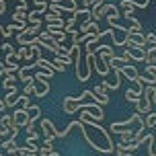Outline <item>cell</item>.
I'll use <instances>...</instances> for the list:
<instances>
[{
	"instance_id": "cell-42",
	"label": "cell",
	"mask_w": 156,
	"mask_h": 156,
	"mask_svg": "<svg viewBox=\"0 0 156 156\" xmlns=\"http://www.w3.org/2000/svg\"><path fill=\"white\" fill-rule=\"evenodd\" d=\"M4 29H6V27H2V25H0V37L4 35Z\"/></svg>"
},
{
	"instance_id": "cell-45",
	"label": "cell",
	"mask_w": 156,
	"mask_h": 156,
	"mask_svg": "<svg viewBox=\"0 0 156 156\" xmlns=\"http://www.w3.org/2000/svg\"><path fill=\"white\" fill-rule=\"evenodd\" d=\"M127 156H136V154H127Z\"/></svg>"
},
{
	"instance_id": "cell-13",
	"label": "cell",
	"mask_w": 156,
	"mask_h": 156,
	"mask_svg": "<svg viewBox=\"0 0 156 156\" xmlns=\"http://www.w3.org/2000/svg\"><path fill=\"white\" fill-rule=\"evenodd\" d=\"M74 16H76V21H80V27L82 25H88L90 21H93V16H90V8H78L76 12H74Z\"/></svg>"
},
{
	"instance_id": "cell-14",
	"label": "cell",
	"mask_w": 156,
	"mask_h": 156,
	"mask_svg": "<svg viewBox=\"0 0 156 156\" xmlns=\"http://www.w3.org/2000/svg\"><path fill=\"white\" fill-rule=\"evenodd\" d=\"M29 19V12H27V6H16L15 12H12V23H27ZM29 25V23H27Z\"/></svg>"
},
{
	"instance_id": "cell-2",
	"label": "cell",
	"mask_w": 156,
	"mask_h": 156,
	"mask_svg": "<svg viewBox=\"0 0 156 156\" xmlns=\"http://www.w3.org/2000/svg\"><path fill=\"white\" fill-rule=\"evenodd\" d=\"M109 129H113L115 133H123V132H140V129H146V121L142 119L140 113H132L129 119L125 121H113L109 125Z\"/></svg>"
},
{
	"instance_id": "cell-4",
	"label": "cell",
	"mask_w": 156,
	"mask_h": 156,
	"mask_svg": "<svg viewBox=\"0 0 156 156\" xmlns=\"http://www.w3.org/2000/svg\"><path fill=\"white\" fill-rule=\"evenodd\" d=\"M146 49L144 47H136L132 45V43H127V47H123V58L127 60V64L132 62H146Z\"/></svg>"
},
{
	"instance_id": "cell-32",
	"label": "cell",
	"mask_w": 156,
	"mask_h": 156,
	"mask_svg": "<svg viewBox=\"0 0 156 156\" xmlns=\"http://www.w3.org/2000/svg\"><path fill=\"white\" fill-rule=\"evenodd\" d=\"M133 138H136V132H123V133H119V142H121V144H129V142H133Z\"/></svg>"
},
{
	"instance_id": "cell-23",
	"label": "cell",
	"mask_w": 156,
	"mask_h": 156,
	"mask_svg": "<svg viewBox=\"0 0 156 156\" xmlns=\"http://www.w3.org/2000/svg\"><path fill=\"white\" fill-rule=\"evenodd\" d=\"M51 66H54L55 72H66V68H68V62H66V60H62V58H54Z\"/></svg>"
},
{
	"instance_id": "cell-3",
	"label": "cell",
	"mask_w": 156,
	"mask_h": 156,
	"mask_svg": "<svg viewBox=\"0 0 156 156\" xmlns=\"http://www.w3.org/2000/svg\"><path fill=\"white\" fill-rule=\"evenodd\" d=\"M94 62H97V55L93 54H84V58H82V54L78 55L76 60H74V68H76V78L80 80V82H86L88 78H90V74H93V66Z\"/></svg>"
},
{
	"instance_id": "cell-15",
	"label": "cell",
	"mask_w": 156,
	"mask_h": 156,
	"mask_svg": "<svg viewBox=\"0 0 156 156\" xmlns=\"http://www.w3.org/2000/svg\"><path fill=\"white\" fill-rule=\"evenodd\" d=\"M121 76H125L127 80H132V82H136V80L140 78V74H138V68H136L133 64H127V66L121 68Z\"/></svg>"
},
{
	"instance_id": "cell-22",
	"label": "cell",
	"mask_w": 156,
	"mask_h": 156,
	"mask_svg": "<svg viewBox=\"0 0 156 156\" xmlns=\"http://www.w3.org/2000/svg\"><path fill=\"white\" fill-rule=\"evenodd\" d=\"M33 39L35 37H31L27 31H23V33H16V43L19 45H31L33 43Z\"/></svg>"
},
{
	"instance_id": "cell-18",
	"label": "cell",
	"mask_w": 156,
	"mask_h": 156,
	"mask_svg": "<svg viewBox=\"0 0 156 156\" xmlns=\"http://www.w3.org/2000/svg\"><path fill=\"white\" fill-rule=\"evenodd\" d=\"M33 66L37 68V70H41V72H47V74H54V66H51V62H47V60H37V62H33Z\"/></svg>"
},
{
	"instance_id": "cell-26",
	"label": "cell",
	"mask_w": 156,
	"mask_h": 156,
	"mask_svg": "<svg viewBox=\"0 0 156 156\" xmlns=\"http://www.w3.org/2000/svg\"><path fill=\"white\" fill-rule=\"evenodd\" d=\"M144 94H146L150 101H152V105H156V86H154V84H146V88H144Z\"/></svg>"
},
{
	"instance_id": "cell-43",
	"label": "cell",
	"mask_w": 156,
	"mask_h": 156,
	"mask_svg": "<svg viewBox=\"0 0 156 156\" xmlns=\"http://www.w3.org/2000/svg\"><path fill=\"white\" fill-rule=\"evenodd\" d=\"M49 156H60V154H58V152H51V154H49Z\"/></svg>"
},
{
	"instance_id": "cell-17",
	"label": "cell",
	"mask_w": 156,
	"mask_h": 156,
	"mask_svg": "<svg viewBox=\"0 0 156 156\" xmlns=\"http://www.w3.org/2000/svg\"><path fill=\"white\" fill-rule=\"evenodd\" d=\"M144 78H146V82H148V84H154L156 86V64L146 66V70H144Z\"/></svg>"
},
{
	"instance_id": "cell-33",
	"label": "cell",
	"mask_w": 156,
	"mask_h": 156,
	"mask_svg": "<svg viewBox=\"0 0 156 156\" xmlns=\"http://www.w3.org/2000/svg\"><path fill=\"white\" fill-rule=\"evenodd\" d=\"M31 107V97L21 94V101H19V109H29Z\"/></svg>"
},
{
	"instance_id": "cell-30",
	"label": "cell",
	"mask_w": 156,
	"mask_h": 156,
	"mask_svg": "<svg viewBox=\"0 0 156 156\" xmlns=\"http://www.w3.org/2000/svg\"><path fill=\"white\" fill-rule=\"evenodd\" d=\"M16 55H19V60H29V58H31V54H29V45H19Z\"/></svg>"
},
{
	"instance_id": "cell-8",
	"label": "cell",
	"mask_w": 156,
	"mask_h": 156,
	"mask_svg": "<svg viewBox=\"0 0 156 156\" xmlns=\"http://www.w3.org/2000/svg\"><path fill=\"white\" fill-rule=\"evenodd\" d=\"M12 119H15V125H19V127H27V125L31 123V117H29V111L27 109H15Z\"/></svg>"
},
{
	"instance_id": "cell-5",
	"label": "cell",
	"mask_w": 156,
	"mask_h": 156,
	"mask_svg": "<svg viewBox=\"0 0 156 156\" xmlns=\"http://www.w3.org/2000/svg\"><path fill=\"white\" fill-rule=\"evenodd\" d=\"M109 35H113V45L115 47H121V45H127V35H129V31L125 29V27H121V25H111V33Z\"/></svg>"
},
{
	"instance_id": "cell-10",
	"label": "cell",
	"mask_w": 156,
	"mask_h": 156,
	"mask_svg": "<svg viewBox=\"0 0 156 156\" xmlns=\"http://www.w3.org/2000/svg\"><path fill=\"white\" fill-rule=\"evenodd\" d=\"M97 58H99L101 62L109 64L111 60L115 58V47H113V45H101V51L97 54Z\"/></svg>"
},
{
	"instance_id": "cell-36",
	"label": "cell",
	"mask_w": 156,
	"mask_h": 156,
	"mask_svg": "<svg viewBox=\"0 0 156 156\" xmlns=\"http://www.w3.org/2000/svg\"><path fill=\"white\" fill-rule=\"evenodd\" d=\"M15 33H16L15 25H8L6 29H4V35H2V37H4V39H8V37H12V35H15Z\"/></svg>"
},
{
	"instance_id": "cell-1",
	"label": "cell",
	"mask_w": 156,
	"mask_h": 156,
	"mask_svg": "<svg viewBox=\"0 0 156 156\" xmlns=\"http://www.w3.org/2000/svg\"><path fill=\"white\" fill-rule=\"evenodd\" d=\"M78 127L84 136V140L88 142V146L101 154H113L115 152V144L111 140L109 132L103 127L101 123H82L78 121Z\"/></svg>"
},
{
	"instance_id": "cell-12",
	"label": "cell",
	"mask_w": 156,
	"mask_h": 156,
	"mask_svg": "<svg viewBox=\"0 0 156 156\" xmlns=\"http://www.w3.org/2000/svg\"><path fill=\"white\" fill-rule=\"evenodd\" d=\"M33 68H35L33 64H29V66H23V68L19 70V74H16V78H19V80H23L25 84H27L29 80H33V78H35V74H33Z\"/></svg>"
},
{
	"instance_id": "cell-20",
	"label": "cell",
	"mask_w": 156,
	"mask_h": 156,
	"mask_svg": "<svg viewBox=\"0 0 156 156\" xmlns=\"http://www.w3.org/2000/svg\"><path fill=\"white\" fill-rule=\"evenodd\" d=\"M41 15H45V12H41V10H31L29 12V19H27V23L29 25H43V19H41Z\"/></svg>"
},
{
	"instance_id": "cell-9",
	"label": "cell",
	"mask_w": 156,
	"mask_h": 156,
	"mask_svg": "<svg viewBox=\"0 0 156 156\" xmlns=\"http://www.w3.org/2000/svg\"><path fill=\"white\" fill-rule=\"evenodd\" d=\"M136 113H140V115H142V113H146V115L152 113V101H150L146 94H142L140 101L136 103Z\"/></svg>"
},
{
	"instance_id": "cell-24",
	"label": "cell",
	"mask_w": 156,
	"mask_h": 156,
	"mask_svg": "<svg viewBox=\"0 0 156 156\" xmlns=\"http://www.w3.org/2000/svg\"><path fill=\"white\" fill-rule=\"evenodd\" d=\"M16 80H19V78H15V76H6L2 80V86L6 88V93L8 90H16Z\"/></svg>"
},
{
	"instance_id": "cell-40",
	"label": "cell",
	"mask_w": 156,
	"mask_h": 156,
	"mask_svg": "<svg viewBox=\"0 0 156 156\" xmlns=\"http://www.w3.org/2000/svg\"><path fill=\"white\" fill-rule=\"evenodd\" d=\"M4 109H6V103H4V99H0V113H4Z\"/></svg>"
},
{
	"instance_id": "cell-37",
	"label": "cell",
	"mask_w": 156,
	"mask_h": 156,
	"mask_svg": "<svg viewBox=\"0 0 156 156\" xmlns=\"http://www.w3.org/2000/svg\"><path fill=\"white\" fill-rule=\"evenodd\" d=\"M0 49H2V51H6V54H16L15 47L10 45V43H0Z\"/></svg>"
},
{
	"instance_id": "cell-41",
	"label": "cell",
	"mask_w": 156,
	"mask_h": 156,
	"mask_svg": "<svg viewBox=\"0 0 156 156\" xmlns=\"http://www.w3.org/2000/svg\"><path fill=\"white\" fill-rule=\"evenodd\" d=\"M0 78H6V70L4 68H0Z\"/></svg>"
},
{
	"instance_id": "cell-29",
	"label": "cell",
	"mask_w": 156,
	"mask_h": 156,
	"mask_svg": "<svg viewBox=\"0 0 156 156\" xmlns=\"http://www.w3.org/2000/svg\"><path fill=\"white\" fill-rule=\"evenodd\" d=\"M41 27H43V25H27L25 31L29 33L31 37H39V35H41Z\"/></svg>"
},
{
	"instance_id": "cell-21",
	"label": "cell",
	"mask_w": 156,
	"mask_h": 156,
	"mask_svg": "<svg viewBox=\"0 0 156 156\" xmlns=\"http://www.w3.org/2000/svg\"><path fill=\"white\" fill-rule=\"evenodd\" d=\"M60 6L64 8V12H72V15L78 10L76 0H60Z\"/></svg>"
},
{
	"instance_id": "cell-11",
	"label": "cell",
	"mask_w": 156,
	"mask_h": 156,
	"mask_svg": "<svg viewBox=\"0 0 156 156\" xmlns=\"http://www.w3.org/2000/svg\"><path fill=\"white\" fill-rule=\"evenodd\" d=\"M78 121H82V123H101L103 117H101V115H97L94 111H86V109H82V111H80V119H78Z\"/></svg>"
},
{
	"instance_id": "cell-7",
	"label": "cell",
	"mask_w": 156,
	"mask_h": 156,
	"mask_svg": "<svg viewBox=\"0 0 156 156\" xmlns=\"http://www.w3.org/2000/svg\"><path fill=\"white\" fill-rule=\"evenodd\" d=\"M80 105H82V99H80V97H64V103H62L66 115L78 113V111H80Z\"/></svg>"
},
{
	"instance_id": "cell-34",
	"label": "cell",
	"mask_w": 156,
	"mask_h": 156,
	"mask_svg": "<svg viewBox=\"0 0 156 156\" xmlns=\"http://www.w3.org/2000/svg\"><path fill=\"white\" fill-rule=\"evenodd\" d=\"M152 127H156V113L146 115V129H152Z\"/></svg>"
},
{
	"instance_id": "cell-35",
	"label": "cell",
	"mask_w": 156,
	"mask_h": 156,
	"mask_svg": "<svg viewBox=\"0 0 156 156\" xmlns=\"http://www.w3.org/2000/svg\"><path fill=\"white\" fill-rule=\"evenodd\" d=\"M33 154H39V152H33L29 146H19V156H33Z\"/></svg>"
},
{
	"instance_id": "cell-16",
	"label": "cell",
	"mask_w": 156,
	"mask_h": 156,
	"mask_svg": "<svg viewBox=\"0 0 156 156\" xmlns=\"http://www.w3.org/2000/svg\"><path fill=\"white\" fill-rule=\"evenodd\" d=\"M2 99H4V103H6V107H12V109H15V105H19V101H21L19 88H16V90H8Z\"/></svg>"
},
{
	"instance_id": "cell-25",
	"label": "cell",
	"mask_w": 156,
	"mask_h": 156,
	"mask_svg": "<svg viewBox=\"0 0 156 156\" xmlns=\"http://www.w3.org/2000/svg\"><path fill=\"white\" fill-rule=\"evenodd\" d=\"M0 125L6 127V129H12V127H15V119H12V115H0Z\"/></svg>"
},
{
	"instance_id": "cell-27",
	"label": "cell",
	"mask_w": 156,
	"mask_h": 156,
	"mask_svg": "<svg viewBox=\"0 0 156 156\" xmlns=\"http://www.w3.org/2000/svg\"><path fill=\"white\" fill-rule=\"evenodd\" d=\"M78 31H82V33H99L101 29H99V25L94 23V21H90L88 25H82V27H80Z\"/></svg>"
},
{
	"instance_id": "cell-39",
	"label": "cell",
	"mask_w": 156,
	"mask_h": 156,
	"mask_svg": "<svg viewBox=\"0 0 156 156\" xmlns=\"http://www.w3.org/2000/svg\"><path fill=\"white\" fill-rule=\"evenodd\" d=\"M105 4V0H90V8H101Z\"/></svg>"
},
{
	"instance_id": "cell-31",
	"label": "cell",
	"mask_w": 156,
	"mask_h": 156,
	"mask_svg": "<svg viewBox=\"0 0 156 156\" xmlns=\"http://www.w3.org/2000/svg\"><path fill=\"white\" fill-rule=\"evenodd\" d=\"M35 86H37V78H33V80H29L27 84H25V93L27 97H31V94H35Z\"/></svg>"
},
{
	"instance_id": "cell-6",
	"label": "cell",
	"mask_w": 156,
	"mask_h": 156,
	"mask_svg": "<svg viewBox=\"0 0 156 156\" xmlns=\"http://www.w3.org/2000/svg\"><path fill=\"white\" fill-rule=\"evenodd\" d=\"M39 125H41V129H43V133H45V140H55V138H64V132H62V129H55V125L51 123V119L43 117V119L39 121Z\"/></svg>"
},
{
	"instance_id": "cell-19",
	"label": "cell",
	"mask_w": 156,
	"mask_h": 156,
	"mask_svg": "<svg viewBox=\"0 0 156 156\" xmlns=\"http://www.w3.org/2000/svg\"><path fill=\"white\" fill-rule=\"evenodd\" d=\"M142 94H144V93H142V90H138V88H127V90H125V101L136 105V103L140 101Z\"/></svg>"
},
{
	"instance_id": "cell-44",
	"label": "cell",
	"mask_w": 156,
	"mask_h": 156,
	"mask_svg": "<svg viewBox=\"0 0 156 156\" xmlns=\"http://www.w3.org/2000/svg\"><path fill=\"white\" fill-rule=\"evenodd\" d=\"M4 66H6V64H4V62H0V68H4Z\"/></svg>"
},
{
	"instance_id": "cell-46",
	"label": "cell",
	"mask_w": 156,
	"mask_h": 156,
	"mask_svg": "<svg viewBox=\"0 0 156 156\" xmlns=\"http://www.w3.org/2000/svg\"><path fill=\"white\" fill-rule=\"evenodd\" d=\"M0 156H6V154H0Z\"/></svg>"
},
{
	"instance_id": "cell-28",
	"label": "cell",
	"mask_w": 156,
	"mask_h": 156,
	"mask_svg": "<svg viewBox=\"0 0 156 156\" xmlns=\"http://www.w3.org/2000/svg\"><path fill=\"white\" fill-rule=\"evenodd\" d=\"M27 111H29V117H31V123L35 121V119H39V117H41V107H39V105H31Z\"/></svg>"
},
{
	"instance_id": "cell-38",
	"label": "cell",
	"mask_w": 156,
	"mask_h": 156,
	"mask_svg": "<svg viewBox=\"0 0 156 156\" xmlns=\"http://www.w3.org/2000/svg\"><path fill=\"white\" fill-rule=\"evenodd\" d=\"M37 140H39V133L37 132L27 133V144H33V142H37Z\"/></svg>"
}]
</instances>
